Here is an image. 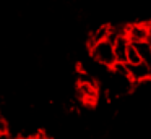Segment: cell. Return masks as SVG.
Segmentation results:
<instances>
[{"mask_svg":"<svg viewBox=\"0 0 151 139\" xmlns=\"http://www.w3.org/2000/svg\"><path fill=\"white\" fill-rule=\"evenodd\" d=\"M130 41L127 39V36H119L112 41V47H114V55L117 63H127V50Z\"/></svg>","mask_w":151,"mask_h":139,"instance_id":"277c9868","label":"cell"},{"mask_svg":"<svg viewBox=\"0 0 151 139\" xmlns=\"http://www.w3.org/2000/svg\"><path fill=\"white\" fill-rule=\"evenodd\" d=\"M89 55H91V58L96 63L102 65V66L112 68L115 63L114 47H112V42H109V41H102V42L91 45L89 47Z\"/></svg>","mask_w":151,"mask_h":139,"instance_id":"6da1fadb","label":"cell"},{"mask_svg":"<svg viewBox=\"0 0 151 139\" xmlns=\"http://www.w3.org/2000/svg\"><path fill=\"white\" fill-rule=\"evenodd\" d=\"M112 74H115V76H120V78H130L128 76V65L127 63H117L115 61L114 66L111 68Z\"/></svg>","mask_w":151,"mask_h":139,"instance_id":"ba28073f","label":"cell"},{"mask_svg":"<svg viewBox=\"0 0 151 139\" xmlns=\"http://www.w3.org/2000/svg\"><path fill=\"white\" fill-rule=\"evenodd\" d=\"M0 115H2V112H0Z\"/></svg>","mask_w":151,"mask_h":139,"instance_id":"8fae6325","label":"cell"},{"mask_svg":"<svg viewBox=\"0 0 151 139\" xmlns=\"http://www.w3.org/2000/svg\"><path fill=\"white\" fill-rule=\"evenodd\" d=\"M135 47V50L138 52V55H140L141 61L146 65L151 63V44L148 41H143V42H135V44H132Z\"/></svg>","mask_w":151,"mask_h":139,"instance_id":"52a82bcc","label":"cell"},{"mask_svg":"<svg viewBox=\"0 0 151 139\" xmlns=\"http://www.w3.org/2000/svg\"><path fill=\"white\" fill-rule=\"evenodd\" d=\"M109 32H111V24H101V26H98V28H96L94 31H91V34H89L88 45L91 47V45L98 44V42L107 41V39H109Z\"/></svg>","mask_w":151,"mask_h":139,"instance_id":"8992f818","label":"cell"},{"mask_svg":"<svg viewBox=\"0 0 151 139\" xmlns=\"http://www.w3.org/2000/svg\"><path fill=\"white\" fill-rule=\"evenodd\" d=\"M128 76H130L132 83L138 84V83H145V81L151 79V73H150V66L143 61L137 65H128Z\"/></svg>","mask_w":151,"mask_h":139,"instance_id":"3957f363","label":"cell"},{"mask_svg":"<svg viewBox=\"0 0 151 139\" xmlns=\"http://www.w3.org/2000/svg\"><path fill=\"white\" fill-rule=\"evenodd\" d=\"M146 24H148V42L151 44V21L146 23Z\"/></svg>","mask_w":151,"mask_h":139,"instance_id":"30bf717a","label":"cell"},{"mask_svg":"<svg viewBox=\"0 0 151 139\" xmlns=\"http://www.w3.org/2000/svg\"><path fill=\"white\" fill-rule=\"evenodd\" d=\"M141 61V58H140V55H138V52L135 50V47L133 45H128V50H127V65H137V63H140Z\"/></svg>","mask_w":151,"mask_h":139,"instance_id":"9c48e42d","label":"cell"},{"mask_svg":"<svg viewBox=\"0 0 151 139\" xmlns=\"http://www.w3.org/2000/svg\"><path fill=\"white\" fill-rule=\"evenodd\" d=\"M125 36L130 41V44L148 41V24L146 23H132L125 29Z\"/></svg>","mask_w":151,"mask_h":139,"instance_id":"7a4b0ae2","label":"cell"},{"mask_svg":"<svg viewBox=\"0 0 151 139\" xmlns=\"http://www.w3.org/2000/svg\"><path fill=\"white\" fill-rule=\"evenodd\" d=\"M78 96L85 103H94L98 100V87L89 86V84H80L78 83Z\"/></svg>","mask_w":151,"mask_h":139,"instance_id":"5b68a950","label":"cell"}]
</instances>
